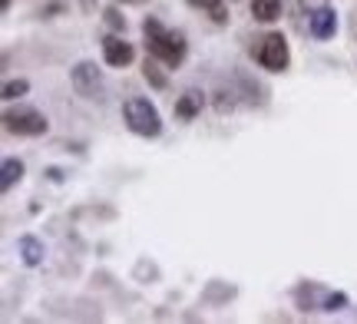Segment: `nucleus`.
Segmentation results:
<instances>
[{
  "label": "nucleus",
  "instance_id": "obj_21",
  "mask_svg": "<svg viewBox=\"0 0 357 324\" xmlns=\"http://www.w3.org/2000/svg\"><path fill=\"white\" fill-rule=\"evenodd\" d=\"M123 3H142V0H123Z\"/></svg>",
  "mask_w": 357,
  "mask_h": 324
},
{
  "label": "nucleus",
  "instance_id": "obj_2",
  "mask_svg": "<svg viewBox=\"0 0 357 324\" xmlns=\"http://www.w3.org/2000/svg\"><path fill=\"white\" fill-rule=\"evenodd\" d=\"M123 123H126L129 132H136L142 139L162 136V116H159L155 103H149L146 96H129L123 103Z\"/></svg>",
  "mask_w": 357,
  "mask_h": 324
},
{
  "label": "nucleus",
  "instance_id": "obj_3",
  "mask_svg": "<svg viewBox=\"0 0 357 324\" xmlns=\"http://www.w3.org/2000/svg\"><path fill=\"white\" fill-rule=\"evenodd\" d=\"M252 56H255V63L268 73H284L288 63H291V53H288V40L281 30H271L265 37L258 40L255 47H252Z\"/></svg>",
  "mask_w": 357,
  "mask_h": 324
},
{
  "label": "nucleus",
  "instance_id": "obj_6",
  "mask_svg": "<svg viewBox=\"0 0 357 324\" xmlns=\"http://www.w3.org/2000/svg\"><path fill=\"white\" fill-rule=\"evenodd\" d=\"M307 33L314 40H331L337 33V10H334L331 3H321L311 10L307 17Z\"/></svg>",
  "mask_w": 357,
  "mask_h": 324
},
{
  "label": "nucleus",
  "instance_id": "obj_22",
  "mask_svg": "<svg viewBox=\"0 0 357 324\" xmlns=\"http://www.w3.org/2000/svg\"><path fill=\"white\" fill-rule=\"evenodd\" d=\"M229 3H238V0H229Z\"/></svg>",
  "mask_w": 357,
  "mask_h": 324
},
{
  "label": "nucleus",
  "instance_id": "obj_19",
  "mask_svg": "<svg viewBox=\"0 0 357 324\" xmlns=\"http://www.w3.org/2000/svg\"><path fill=\"white\" fill-rule=\"evenodd\" d=\"M47 179H50V182H63V172H60V169H47Z\"/></svg>",
  "mask_w": 357,
  "mask_h": 324
},
{
  "label": "nucleus",
  "instance_id": "obj_8",
  "mask_svg": "<svg viewBox=\"0 0 357 324\" xmlns=\"http://www.w3.org/2000/svg\"><path fill=\"white\" fill-rule=\"evenodd\" d=\"M205 106V93L202 90H185L182 96L176 100V106H172V113H176L178 123H192V119L202 113Z\"/></svg>",
  "mask_w": 357,
  "mask_h": 324
},
{
  "label": "nucleus",
  "instance_id": "obj_9",
  "mask_svg": "<svg viewBox=\"0 0 357 324\" xmlns=\"http://www.w3.org/2000/svg\"><path fill=\"white\" fill-rule=\"evenodd\" d=\"M17 255H20V261H24L26 268H37L40 261H43V255H47V248H43V242H40L37 235H20L17 238Z\"/></svg>",
  "mask_w": 357,
  "mask_h": 324
},
{
  "label": "nucleus",
  "instance_id": "obj_18",
  "mask_svg": "<svg viewBox=\"0 0 357 324\" xmlns=\"http://www.w3.org/2000/svg\"><path fill=\"white\" fill-rule=\"evenodd\" d=\"M77 3H79V10H83V13H93V10H96V0H77Z\"/></svg>",
  "mask_w": 357,
  "mask_h": 324
},
{
  "label": "nucleus",
  "instance_id": "obj_7",
  "mask_svg": "<svg viewBox=\"0 0 357 324\" xmlns=\"http://www.w3.org/2000/svg\"><path fill=\"white\" fill-rule=\"evenodd\" d=\"M102 60H106V66L123 70V66H129L132 60H136V50H132V43H129V40L109 33V37H102Z\"/></svg>",
  "mask_w": 357,
  "mask_h": 324
},
{
  "label": "nucleus",
  "instance_id": "obj_10",
  "mask_svg": "<svg viewBox=\"0 0 357 324\" xmlns=\"http://www.w3.org/2000/svg\"><path fill=\"white\" fill-rule=\"evenodd\" d=\"M185 3L195 7V10H205L212 17V24H218V26L229 24V7H225V0H185Z\"/></svg>",
  "mask_w": 357,
  "mask_h": 324
},
{
  "label": "nucleus",
  "instance_id": "obj_13",
  "mask_svg": "<svg viewBox=\"0 0 357 324\" xmlns=\"http://www.w3.org/2000/svg\"><path fill=\"white\" fill-rule=\"evenodd\" d=\"M20 179H24V162L20 159H3V166H0V189L10 192Z\"/></svg>",
  "mask_w": 357,
  "mask_h": 324
},
{
  "label": "nucleus",
  "instance_id": "obj_12",
  "mask_svg": "<svg viewBox=\"0 0 357 324\" xmlns=\"http://www.w3.org/2000/svg\"><path fill=\"white\" fill-rule=\"evenodd\" d=\"M252 17L258 24H275L281 17V0H252Z\"/></svg>",
  "mask_w": 357,
  "mask_h": 324
},
{
  "label": "nucleus",
  "instance_id": "obj_17",
  "mask_svg": "<svg viewBox=\"0 0 357 324\" xmlns=\"http://www.w3.org/2000/svg\"><path fill=\"white\" fill-rule=\"evenodd\" d=\"M351 298H347L344 291H328V298H324V311H344Z\"/></svg>",
  "mask_w": 357,
  "mask_h": 324
},
{
  "label": "nucleus",
  "instance_id": "obj_1",
  "mask_svg": "<svg viewBox=\"0 0 357 324\" xmlns=\"http://www.w3.org/2000/svg\"><path fill=\"white\" fill-rule=\"evenodd\" d=\"M142 40H146V53L155 56L166 70H178L189 56V43H185V33L178 30H169L159 17H146L142 20Z\"/></svg>",
  "mask_w": 357,
  "mask_h": 324
},
{
  "label": "nucleus",
  "instance_id": "obj_14",
  "mask_svg": "<svg viewBox=\"0 0 357 324\" xmlns=\"http://www.w3.org/2000/svg\"><path fill=\"white\" fill-rule=\"evenodd\" d=\"M26 93H30V83H26V79H7V83H3V100H7V103L24 100Z\"/></svg>",
  "mask_w": 357,
  "mask_h": 324
},
{
  "label": "nucleus",
  "instance_id": "obj_4",
  "mask_svg": "<svg viewBox=\"0 0 357 324\" xmlns=\"http://www.w3.org/2000/svg\"><path fill=\"white\" fill-rule=\"evenodd\" d=\"M3 130L13 132V136H43L50 130V123H47V116L40 109L17 103L3 109Z\"/></svg>",
  "mask_w": 357,
  "mask_h": 324
},
{
  "label": "nucleus",
  "instance_id": "obj_5",
  "mask_svg": "<svg viewBox=\"0 0 357 324\" xmlns=\"http://www.w3.org/2000/svg\"><path fill=\"white\" fill-rule=\"evenodd\" d=\"M70 86L77 96L83 100H102V73L96 70V63H89V60H79L73 70H70Z\"/></svg>",
  "mask_w": 357,
  "mask_h": 324
},
{
  "label": "nucleus",
  "instance_id": "obj_16",
  "mask_svg": "<svg viewBox=\"0 0 357 324\" xmlns=\"http://www.w3.org/2000/svg\"><path fill=\"white\" fill-rule=\"evenodd\" d=\"M102 17H106V26H109V30H116V33H123V30H126V17L119 13V7H106Z\"/></svg>",
  "mask_w": 357,
  "mask_h": 324
},
{
  "label": "nucleus",
  "instance_id": "obj_11",
  "mask_svg": "<svg viewBox=\"0 0 357 324\" xmlns=\"http://www.w3.org/2000/svg\"><path fill=\"white\" fill-rule=\"evenodd\" d=\"M142 77H146V83H149L153 90H169V77L162 73V63H159L155 56H146V63H142Z\"/></svg>",
  "mask_w": 357,
  "mask_h": 324
},
{
  "label": "nucleus",
  "instance_id": "obj_15",
  "mask_svg": "<svg viewBox=\"0 0 357 324\" xmlns=\"http://www.w3.org/2000/svg\"><path fill=\"white\" fill-rule=\"evenodd\" d=\"M235 106H238V100H235V93H231V90H218L215 93V113H222V116H225V113H231Z\"/></svg>",
  "mask_w": 357,
  "mask_h": 324
},
{
  "label": "nucleus",
  "instance_id": "obj_20",
  "mask_svg": "<svg viewBox=\"0 0 357 324\" xmlns=\"http://www.w3.org/2000/svg\"><path fill=\"white\" fill-rule=\"evenodd\" d=\"M10 3H13V0H0V10L7 13V10H10Z\"/></svg>",
  "mask_w": 357,
  "mask_h": 324
}]
</instances>
